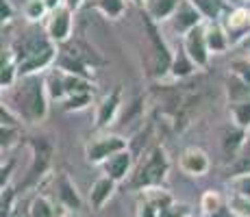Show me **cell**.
<instances>
[{"mask_svg": "<svg viewBox=\"0 0 250 217\" xmlns=\"http://www.w3.org/2000/svg\"><path fill=\"white\" fill-rule=\"evenodd\" d=\"M48 91L44 79L35 76H20L18 83L7 91V104L18 113V118L26 124H40L48 115Z\"/></svg>", "mask_w": 250, "mask_h": 217, "instance_id": "1", "label": "cell"}, {"mask_svg": "<svg viewBox=\"0 0 250 217\" xmlns=\"http://www.w3.org/2000/svg\"><path fill=\"white\" fill-rule=\"evenodd\" d=\"M16 52V50H13ZM20 76H35L57 63V43L44 33H33L28 39L22 41V52H16Z\"/></svg>", "mask_w": 250, "mask_h": 217, "instance_id": "2", "label": "cell"}, {"mask_svg": "<svg viewBox=\"0 0 250 217\" xmlns=\"http://www.w3.org/2000/svg\"><path fill=\"white\" fill-rule=\"evenodd\" d=\"M170 172V157L166 148L155 146L152 150L144 154V158L133 167V174L128 176L126 187L131 191H144L150 187H163Z\"/></svg>", "mask_w": 250, "mask_h": 217, "instance_id": "3", "label": "cell"}, {"mask_svg": "<svg viewBox=\"0 0 250 217\" xmlns=\"http://www.w3.org/2000/svg\"><path fill=\"white\" fill-rule=\"evenodd\" d=\"M128 150V139L118 133H100L85 143V158L91 165H103L109 157Z\"/></svg>", "mask_w": 250, "mask_h": 217, "instance_id": "4", "label": "cell"}, {"mask_svg": "<svg viewBox=\"0 0 250 217\" xmlns=\"http://www.w3.org/2000/svg\"><path fill=\"white\" fill-rule=\"evenodd\" d=\"M161 24H157L155 20L146 16L144 20V28L148 33V41H150V48H152V74L155 76H166L170 74V65H172V59H174V52L170 50L167 46L166 37L161 33Z\"/></svg>", "mask_w": 250, "mask_h": 217, "instance_id": "5", "label": "cell"}, {"mask_svg": "<svg viewBox=\"0 0 250 217\" xmlns=\"http://www.w3.org/2000/svg\"><path fill=\"white\" fill-rule=\"evenodd\" d=\"M31 148H33V161L26 170V176H24V182L18 189L26 191L31 187H37L40 180L48 174V167H50V154H52V146L46 141V139H40V141H31ZM18 191V194H20Z\"/></svg>", "mask_w": 250, "mask_h": 217, "instance_id": "6", "label": "cell"}, {"mask_svg": "<svg viewBox=\"0 0 250 217\" xmlns=\"http://www.w3.org/2000/svg\"><path fill=\"white\" fill-rule=\"evenodd\" d=\"M72 26H74V11L68 4L52 9L46 18V35L50 37L57 46H63L72 37Z\"/></svg>", "mask_w": 250, "mask_h": 217, "instance_id": "7", "label": "cell"}, {"mask_svg": "<svg viewBox=\"0 0 250 217\" xmlns=\"http://www.w3.org/2000/svg\"><path fill=\"white\" fill-rule=\"evenodd\" d=\"M220 22L227 28L230 46H237V43L246 41L250 37V9L244 7V4L227 9Z\"/></svg>", "mask_w": 250, "mask_h": 217, "instance_id": "8", "label": "cell"}, {"mask_svg": "<svg viewBox=\"0 0 250 217\" xmlns=\"http://www.w3.org/2000/svg\"><path fill=\"white\" fill-rule=\"evenodd\" d=\"M181 46H183V50L189 55V59L194 61L198 70H207V67H209L211 52H209V46H207L205 24L191 28V31L181 39Z\"/></svg>", "mask_w": 250, "mask_h": 217, "instance_id": "9", "label": "cell"}, {"mask_svg": "<svg viewBox=\"0 0 250 217\" xmlns=\"http://www.w3.org/2000/svg\"><path fill=\"white\" fill-rule=\"evenodd\" d=\"M174 202V196L166 187H150L139 191L137 200V217H159L161 209Z\"/></svg>", "mask_w": 250, "mask_h": 217, "instance_id": "10", "label": "cell"}, {"mask_svg": "<svg viewBox=\"0 0 250 217\" xmlns=\"http://www.w3.org/2000/svg\"><path fill=\"white\" fill-rule=\"evenodd\" d=\"M200 24H205V18L200 16V11L194 7V4H191V0H183L181 7L176 9V13L166 22V26L170 28L176 37H181V39H183V37H185L191 28L200 26Z\"/></svg>", "mask_w": 250, "mask_h": 217, "instance_id": "11", "label": "cell"}, {"mask_svg": "<svg viewBox=\"0 0 250 217\" xmlns=\"http://www.w3.org/2000/svg\"><path fill=\"white\" fill-rule=\"evenodd\" d=\"M122 109V87H115L113 91H109L96 107V128L98 130H109V126H113L115 119L120 115Z\"/></svg>", "mask_w": 250, "mask_h": 217, "instance_id": "12", "label": "cell"}, {"mask_svg": "<svg viewBox=\"0 0 250 217\" xmlns=\"http://www.w3.org/2000/svg\"><path fill=\"white\" fill-rule=\"evenodd\" d=\"M179 167H181V172H183V174H187V176H191V178H200V176H205V174L209 172V167H211V158H209V154H207L203 148H198V146H189V148H185V150L181 152Z\"/></svg>", "mask_w": 250, "mask_h": 217, "instance_id": "13", "label": "cell"}, {"mask_svg": "<svg viewBox=\"0 0 250 217\" xmlns=\"http://www.w3.org/2000/svg\"><path fill=\"white\" fill-rule=\"evenodd\" d=\"M100 167H103V174L111 176L115 182H126L128 176L133 174V152L122 150V152L113 154Z\"/></svg>", "mask_w": 250, "mask_h": 217, "instance_id": "14", "label": "cell"}, {"mask_svg": "<svg viewBox=\"0 0 250 217\" xmlns=\"http://www.w3.org/2000/svg\"><path fill=\"white\" fill-rule=\"evenodd\" d=\"M115 187H118V182H115L111 176H107V174H103V176L96 178V180L91 182L89 196H87L91 211H103L104 204H107V202L113 197Z\"/></svg>", "mask_w": 250, "mask_h": 217, "instance_id": "15", "label": "cell"}, {"mask_svg": "<svg viewBox=\"0 0 250 217\" xmlns=\"http://www.w3.org/2000/svg\"><path fill=\"white\" fill-rule=\"evenodd\" d=\"M55 185H57V200H59L70 213L83 209V197L79 194V187L74 185V180H72L68 174H59Z\"/></svg>", "mask_w": 250, "mask_h": 217, "instance_id": "16", "label": "cell"}, {"mask_svg": "<svg viewBox=\"0 0 250 217\" xmlns=\"http://www.w3.org/2000/svg\"><path fill=\"white\" fill-rule=\"evenodd\" d=\"M246 139H248V130L235 126L233 122H230V126L222 130V141L220 143H222V152L229 163L239 154V150H242L244 143H246Z\"/></svg>", "mask_w": 250, "mask_h": 217, "instance_id": "17", "label": "cell"}, {"mask_svg": "<svg viewBox=\"0 0 250 217\" xmlns=\"http://www.w3.org/2000/svg\"><path fill=\"white\" fill-rule=\"evenodd\" d=\"M70 211L61 202H52L48 196L37 194L28 204V217H65Z\"/></svg>", "mask_w": 250, "mask_h": 217, "instance_id": "18", "label": "cell"}, {"mask_svg": "<svg viewBox=\"0 0 250 217\" xmlns=\"http://www.w3.org/2000/svg\"><path fill=\"white\" fill-rule=\"evenodd\" d=\"M205 35H207V46H209L211 57L229 52L230 39H229L227 28L222 26V22H205Z\"/></svg>", "mask_w": 250, "mask_h": 217, "instance_id": "19", "label": "cell"}, {"mask_svg": "<svg viewBox=\"0 0 250 217\" xmlns=\"http://www.w3.org/2000/svg\"><path fill=\"white\" fill-rule=\"evenodd\" d=\"M181 2L183 0H146L144 9H146V16L150 20H155L157 24H166L176 13Z\"/></svg>", "mask_w": 250, "mask_h": 217, "instance_id": "20", "label": "cell"}, {"mask_svg": "<svg viewBox=\"0 0 250 217\" xmlns=\"http://www.w3.org/2000/svg\"><path fill=\"white\" fill-rule=\"evenodd\" d=\"M196 70H198V67H196V63L189 59V55L183 50V46L179 48V50H174V59H172V65H170L172 79L183 80V79H187V76L194 74Z\"/></svg>", "mask_w": 250, "mask_h": 217, "instance_id": "21", "label": "cell"}, {"mask_svg": "<svg viewBox=\"0 0 250 217\" xmlns=\"http://www.w3.org/2000/svg\"><path fill=\"white\" fill-rule=\"evenodd\" d=\"M44 83H46V91H48V98L50 100L63 102V100L68 98V91H65V83H63V72H61L59 67L48 72Z\"/></svg>", "mask_w": 250, "mask_h": 217, "instance_id": "22", "label": "cell"}, {"mask_svg": "<svg viewBox=\"0 0 250 217\" xmlns=\"http://www.w3.org/2000/svg\"><path fill=\"white\" fill-rule=\"evenodd\" d=\"M196 9L200 11V16L205 18V22H220L227 11V2L224 0H191Z\"/></svg>", "mask_w": 250, "mask_h": 217, "instance_id": "23", "label": "cell"}, {"mask_svg": "<svg viewBox=\"0 0 250 217\" xmlns=\"http://www.w3.org/2000/svg\"><path fill=\"white\" fill-rule=\"evenodd\" d=\"M227 98H229V104L242 102V100L250 98V85L244 79H239L237 74H233V72L227 79Z\"/></svg>", "mask_w": 250, "mask_h": 217, "instance_id": "24", "label": "cell"}, {"mask_svg": "<svg viewBox=\"0 0 250 217\" xmlns=\"http://www.w3.org/2000/svg\"><path fill=\"white\" fill-rule=\"evenodd\" d=\"M227 174H229V178L239 176V174H250V135H248L246 143H244V148L239 150V154L229 163Z\"/></svg>", "mask_w": 250, "mask_h": 217, "instance_id": "25", "label": "cell"}, {"mask_svg": "<svg viewBox=\"0 0 250 217\" xmlns=\"http://www.w3.org/2000/svg\"><path fill=\"white\" fill-rule=\"evenodd\" d=\"M94 7L103 13L107 20H118L126 11V0H94Z\"/></svg>", "mask_w": 250, "mask_h": 217, "instance_id": "26", "label": "cell"}, {"mask_svg": "<svg viewBox=\"0 0 250 217\" xmlns=\"http://www.w3.org/2000/svg\"><path fill=\"white\" fill-rule=\"evenodd\" d=\"M229 109H230V122L244 130H250V98L230 104Z\"/></svg>", "mask_w": 250, "mask_h": 217, "instance_id": "27", "label": "cell"}, {"mask_svg": "<svg viewBox=\"0 0 250 217\" xmlns=\"http://www.w3.org/2000/svg\"><path fill=\"white\" fill-rule=\"evenodd\" d=\"M24 18H26L28 22H42L48 18V13H50V9H48L46 0H26L24 2V9H22Z\"/></svg>", "mask_w": 250, "mask_h": 217, "instance_id": "28", "label": "cell"}, {"mask_svg": "<svg viewBox=\"0 0 250 217\" xmlns=\"http://www.w3.org/2000/svg\"><path fill=\"white\" fill-rule=\"evenodd\" d=\"M222 206H227V202H224L222 194H220V191H215V189L205 191L203 197H200V209H203V215L215 213V211H220Z\"/></svg>", "mask_w": 250, "mask_h": 217, "instance_id": "29", "label": "cell"}, {"mask_svg": "<svg viewBox=\"0 0 250 217\" xmlns=\"http://www.w3.org/2000/svg\"><path fill=\"white\" fill-rule=\"evenodd\" d=\"M91 100H94V94H91V91L89 94H72L61 102V109L63 111H83L91 104Z\"/></svg>", "mask_w": 250, "mask_h": 217, "instance_id": "30", "label": "cell"}, {"mask_svg": "<svg viewBox=\"0 0 250 217\" xmlns=\"http://www.w3.org/2000/svg\"><path fill=\"white\" fill-rule=\"evenodd\" d=\"M229 209L233 215L237 217H250V197H244V196H237V194H230L229 200H227Z\"/></svg>", "mask_w": 250, "mask_h": 217, "instance_id": "31", "label": "cell"}, {"mask_svg": "<svg viewBox=\"0 0 250 217\" xmlns=\"http://www.w3.org/2000/svg\"><path fill=\"white\" fill-rule=\"evenodd\" d=\"M229 187L233 189L230 194L250 197V174H239V176L229 178Z\"/></svg>", "mask_w": 250, "mask_h": 217, "instance_id": "32", "label": "cell"}, {"mask_svg": "<svg viewBox=\"0 0 250 217\" xmlns=\"http://www.w3.org/2000/svg\"><path fill=\"white\" fill-rule=\"evenodd\" d=\"M20 126H0V139H2V150H9L18 141Z\"/></svg>", "mask_w": 250, "mask_h": 217, "instance_id": "33", "label": "cell"}, {"mask_svg": "<svg viewBox=\"0 0 250 217\" xmlns=\"http://www.w3.org/2000/svg\"><path fill=\"white\" fill-rule=\"evenodd\" d=\"M189 213V206L187 204H183V202H172V204H167L166 209H161V213L159 217H183V215H187Z\"/></svg>", "mask_w": 250, "mask_h": 217, "instance_id": "34", "label": "cell"}, {"mask_svg": "<svg viewBox=\"0 0 250 217\" xmlns=\"http://www.w3.org/2000/svg\"><path fill=\"white\" fill-rule=\"evenodd\" d=\"M230 72H233V74H237L239 79H244V80H246V83L250 85V61H248V59L235 61V63L230 65Z\"/></svg>", "mask_w": 250, "mask_h": 217, "instance_id": "35", "label": "cell"}, {"mask_svg": "<svg viewBox=\"0 0 250 217\" xmlns=\"http://www.w3.org/2000/svg\"><path fill=\"white\" fill-rule=\"evenodd\" d=\"M13 16H16V11H13L11 2L9 0H0V20H2V24L11 22Z\"/></svg>", "mask_w": 250, "mask_h": 217, "instance_id": "36", "label": "cell"}, {"mask_svg": "<svg viewBox=\"0 0 250 217\" xmlns=\"http://www.w3.org/2000/svg\"><path fill=\"white\" fill-rule=\"evenodd\" d=\"M203 217H233V213H230V209L227 204V206H222L220 211H215V213H209V215H203Z\"/></svg>", "mask_w": 250, "mask_h": 217, "instance_id": "37", "label": "cell"}, {"mask_svg": "<svg viewBox=\"0 0 250 217\" xmlns=\"http://www.w3.org/2000/svg\"><path fill=\"white\" fill-rule=\"evenodd\" d=\"M83 2H85V0H65V4H68V7L72 9V11H76V9H81V7H83Z\"/></svg>", "mask_w": 250, "mask_h": 217, "instance_id": "38", "label": "cell"}, {"mask_svg": "<svg viewBox=\"0 0 250 217\" xmlns=\"http://www.w3.org/2000/svg\"><path fill=\"white\" fill-rule=\"evenodd\" d=\"M46 4H48V9H57V7H61V4H65V0H46Z\"/></svg>", "mask_w": 250, "mask_h": 217, "instance_id": "39", "label": "cell"}, {"mask_svg": "<svg viewBox=\"0 0 250 217\" xmlns=\"http://www.w3.org/2000/svg\"><path fill=\"white\" fill-rule=\"evenodd\" d=\"M224 2H227L229 7H239V4H244L246 0H224Z\"/></svg>", "mask_w": 250, "mask_h": 217, "instance_id": "40", "label": "cell"}, {"mask_svg": "<svg viewBox=\"0 0 250 217\" xmlns=\"http://www.w3.org/2000/svg\"><path fill=\"white\" fill-rule=\"evenodd\" d=\"M133 4H139V7H144V2H146V0H131Z\"/></svg>", "mask_w": 250, "mask_h": 217, "instance_id": "41", "label": "cell"}, {"mask_svg": "<svg viewBox=\"0 0 250 217\" xmlns=\"http://www.w3.org/2000/svg\"><path fill=\"white\" fill-rule=\"evenodd\" d=\"M246 48H248V55H250V37L246 39Z\"/></svg>", "mask_w": 250, "mask_h": 217, "instance_id": "42", "label": "cell"}, {"mask_svg": "<svg viewBox=\"0 0 250 217\" xmlns=\"http://www.w3.org/2000/svg\"><path fill=\"white\" fill-rule=\"evenodd\" d=\"M183 217H194V215H191V213H187V215H183Z\"/></svg>", "mask_w": 250, "mask_h": 217, "instance_id": "43", "label": "cell"}]
</instances>
